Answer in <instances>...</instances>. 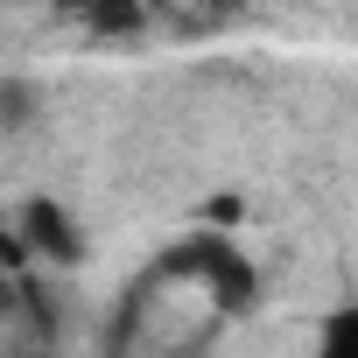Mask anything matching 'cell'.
<instances>
[{"label": "cell", "mask_w": 358, "mask_h": 358, "mask_svg": "<svg viewBox=\"0 0 358 358\" xmlns=\"http://www.w3.org/2000/svg\"><path fill=\"white\" fill-rule=\"evenodd\" d=\"M204 8H211V15H239V8H246V0H204Z\"/></svg>", "instance_id": "obj_5"}, {"label": "cell", "mask_w": 358, "mask_h": 358, "mask_svg": "<svg viewBox=\"0 0 358 358\" xmlns=\"http://www.w3.org/2000/svg\"><path fill=\"white\" fill-rule=\"evenodd\" d=\"M71 8H78L99 36H134V29H141V0H71Z\"/></svg>", "instance_id": "obj_3"}, {"label": "cell", "mask_w": 358, "mask_h": 358, "mask_svg": "<svg viewBox=\"0 0 358 358\" xmlns=\"http://www.w3.org/2000/svg\"><path fill=\"white\" fill-rule=\"evenodd\" d=\"M316 358H358V302H351V309H337V316L323 323V344H316Z\"/></svg>", "instance_id": "obj_4"}, {"label": "cell", "mask_w": 358, "mask_h": 358, "mask_svg": "<svg viewBox=\"0 0 358 358\" xmlns=\"http://www.w3.org/2000/svg\"><path fill=\"white\" fill-rule=\"evenodd\" d=\"M22 239L43 253V260H57V267H71L78 253H85V239H78V225L57 211V204H29L22 211Z\"/></svg>", "instance_id": "obj_2"}, {"label": "cell", "mask_w": 358, "mask_h": 358, "mask_svg": "<svg viewBox=\"0 0 358 358\" xmlns=\"http://www.w3.org/2000/svg\"><path fill=\"white\" fill-rule=\"evenodd\" d=\"M162 281H190L211 316H239V309L253 302V288H260V281H253V260H246L232 239H218V232L183 239V246L162 260Z\"/></svg>", "instance_id": "obj_1"}]
</instances>
